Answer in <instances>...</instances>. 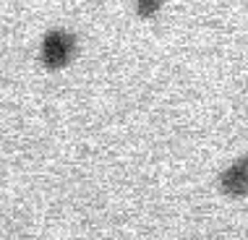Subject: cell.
I'll list each match as a JSON object with an SVG mask.
<instances>
[{"instance_id":"6da1fadb","label":"cell","mask_w":248,"mask_h":240,"mask_svg":"<svg viewBox=\"0 0 248 240\" xmlns=\"http://www.w3.org/2000/svg\"><path fill=\"white\" fill-rule=\"evenodd\" d=\"M76 55V37L65 29H52L45 34L42 47H39V63L47 71H58L65 68V65Z\"/></svg>"},{"instance_id":"3957f363","label":"cell","mask_w":248,"mask_h":240,"mask_svg":"<svg viewBox=\"0 0 248 240\" xmlns=\"http://www.w3.org/2000/svg\"><path fill=\"white\" fill-rule=\"evenodd\" d=\"M159 5H162V0H136V13L141 18H152L159 11Z\"/></svg>"},{"instance_id":"7a4b0ae2","label":"cell","mask_w":248,"mask_h":240,"mask_svg":"<svg viewBox=\"0 0 248 240\" xmlns=\"http://www.w3.org/2000/svg\"><path fill=\"white\" fill-rule=\"evenodd\" d=\"M219 185L227 196L238 198L248 193V157H240L219 175Z\"/></svg>"}]
</instances>
